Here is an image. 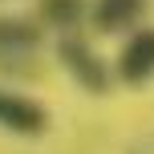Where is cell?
Wrapping results in <instances>:
<instances>
[{
  "mask_svg": "<svg viewBox=\"0 0 154 154\" xmlns=\"http://www.w3.org/2000/svg\"><path fill=\"white\" fill-rule=\"evenodd\" d=\"M57 61L65 65V73H69L81 89H89V93H106V89H109V73H106V65H101V57L93 53L85 41H77V37H61V41H57Z\"/></svg>",
  "mask_w": 154,
  "mask_h": 154,
  "instance_id": "1",
  "label": "cell"
},
{
  "mask_svg": "<svg viewBox=\"0 0 154 154\" xmlns=\"http://www.w3.org/2000/svg\"><path fill=\"white\" fill-rule=\"evenodd\" d=\"M41 45V29L32 20H20V16H0V65L24 61L29 53H37Z\"/></svg>",
  "mask_w": 154,
  "mask_h": 154,
  "instance_id": "4",
  "label": "cell"
},
{
  "mask_svg": "<svg viewBox=\"0 0 154 154\" xmlns=\"http://www.w3.org/2000/svg\"><path fill=\"white\" fill-rule=\"evenodd\" d=\"M146 12V0H93L89 16L97 24V32H122V29H134Z\"/></svg>",
  "mask_w": 154,
  "mask_h": 154,
  "instance_id": "5",
  "label": "cell"
},
{
  "mask_svg": "<svg viewBox=\"0 0 154 154\" xmlns=\"http://www.w3.org/2000/svg\"><path fill=\"white\" fill-rule=\"evenodd\" d=\"M118 77L126 85H146L154 77V29L130 32V41L118 53Z\"/></svg>",
  "mask_w": 154,
  "mask_h": 154,
  "instance_id": "2",
  "label": "cell"
},
{
  "mask_svg": "<svg viewBox=\"0 0 154 154\" xmlns=\"http://www.w3.org/2000/svg\"><path fill=\"white\" fill-rule=\"evenodd\" d=\"M0 126L12 134H41L49 126V114L41 101L24 97V93H8L0 89Z\"/></svg>",
  "mask_w": 154,
  "mask_h": 154,
  "instance_id": "3",
  "label": "cell"
},
{
  "mask_svg": "<svg viewBox=\"0 0 154 154\" xmlns=\"http://www.w3.org/2000/svg\"><path fill=\"white\" fill-rule=\"evenodd\" d=\"M89 16V0H41V20L53 29H77Z\"/></svg>",
  "mask_w": 154,
  "mask_h": 154,
  "instance_id": "6",
  "label": "cell"
}]
</instances>
